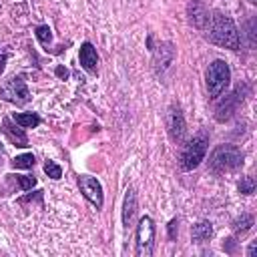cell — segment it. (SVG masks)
<instances>
[{
  "label": "cell",
  "mask_w": 257,
  "mask_h": 257,
  "mask_svg": "<svg viewBox=\"0 0 257 257\" xmlns=\"http://www.w3.org/2000/svg\"><path fill=\"white\" fill-rule=\"evenodd\" d=\"M209 40L215 42L217 46H225L231 50H239V32L235 22L221 12H215L211 16V28H209Z\"/></svg>",
  "instance_id": "1"
},
{
  "label": "cell",
  "mask_w": 257,
  "mask_h": 257,
  "mask_svg": "<svg viewBox=\"0 0 257 257\" xmlns=\"http://www.w3.org/2000/svg\"><path fill=\"white\" fill-rule=\"evenodd\" d=\"M241 165H243V153L235 145H219L209 157V171L211 173L235 171Z\"/></svg>",
  "instance_id": "2"
},
{
  "label": "cell",
  "mask_w": 257,
  "mask_h": 257,
  "mask_svg": "<svg viewBox=\"0 0 257 257\" xmlns=\"http://www.w3.org/2000/svg\"><path fill=\"white\" fill-rule=\"evenodd\" d=\"M207 145H209V137L205 131H201L199 135H195L181 151V157H179V165L183 171H193L201 165V161L205 159V153H207Z\"/></svg>",
  "instance_id": "3"
},
{
  "label": "cell",
  "mask_w": 257,
  "mask_h": 257,
  "mask_svg": "<svg viewBox=\"0 0 257 257\" xmlns=\"http://www.w3.org/2000/svg\"><path fill=\"white\" fill-rule=\"evenodd\" d=\"M231 80V70H229V64L225 60H213L207 68V88H209V94L211 98H217L221 96V92L227 88Z\"/></svg>",
  "instance_id": "4"
},
{
  "label": "cell",
  "mask_w": 257,
  "mask_h": 257,
  "mask_svg": "<svg viewBox=\"0 0 257 257\" xmlns=\"http://www.w3.org/2000/svg\"><path fill=\"white\" fill-rule=\"evenodd\" d=\"M155 247V223L151 217H141L137 225V255L151 257Z\"/></svg>",
  "instance_id": "5"
},
{
  "label": "cell",
  "mask_w": 257,
  "mask_h": 257,
  "mask_svg": "<svg viewBox=\"0 0 257 257\" xmlns=\"http://www.w3.org/2000/svg\"><path fill=\"white\" fill-rule=\"evenodd\" d=\"M0 96L6 98V100H12L16 104H24L30 100V94H28V88L24 84V80L20 76H14L10 78L2 88H0Z\"/></svg>",
  "instance_id": "6"
},
{
  "label": "cell",
  "mask_w": 257,
  "mask_h": 257,
  "mask_svg": "<svg viewBox=\"0 0 257 257\" xmlns=\"http://www.w3.org/2000/svg\"><path fill=\"white\" fill-rule=\"evenodd\" d=\"M78 187H80V193H82L96 209L102 207V201H104V197H102V187H100V183H98L94 177H90V175H80V177H78Z\"/></svg>",
  "instance_id": "7"
},
{
  "label": "cell",
  "mask_w": 257,
  "mask_h": 257,
  "mask_svg": "<svg viewBox=\"0 0 257 257\" xmlns=\"http://www.w3.org/2000/svg\"><path fill=\"white\" fill-rule=\"evenodd\" d=\"M167 122H169L171 139H173V141H177V143H179V141H183L187 126H185V116H183V112H181V108H179V106H171Z\"/></svg>",
  "instance_id": "8"
},
{
  "label": "cell",
  "mask_w": 257,
  "mask_h": 257,
  "mask_svg": "<svg viewBox=\"0 0 257 257\" xmlns=\"http://www.w3.org/2000/svg\"><path fill=\"white\" fill-rule=\"evenodd\" d=\"M247 86H237L235 90H233V94H229V98L223 102V104H219L217 106V120H227L233 112H235V108H237V104L243 100V90H245Z\"/></svg>",
  "instance_id": "9"
},
{
  "label": "cell",
  "mask_w": 257,
  "mask_h": 257,
  "mask_svg": "<svg viewBox=\"0 0 257 257\" xmlns=\"http://www.w3.org/2000/svg\"><path fill=\"white\" fill-rule=\"evenodd\" d=\"M80 64H82V68L84 70H88V72H96V64H98V56H96V50H94V46L90 44V42H84L82 46H80Z\"/></svg>",
  "instance_id": "10"
},
{
  "label": "cell",
  "mask_w": 257,
  "mask_h": 257,
  "mask_svg": "<svg viewBox=\"0 0 257 257\" xmlns=\"http://www.w3.org/2000/svg\"><path fill=\"white\" fill-rule=\"evenodd\" d=\"M135 213H137V195H135V189H128L126 195H124V205H122V223H124V227H128L133 223Z\"/></svg>",
  "instance_id": "11"
},
{
  "label": "cell",
  "mask_w": 257,
  "mask_h": 257,
  "mask_svg": "<svg viewBox=\"0 0 257 257\" xmlns=\"http://www.w3.org/2000/svg\"><path fill=\"white\" fill-rule=\"evenodd\" d=\"M189 14H191V22H193L197 28H203V26L207 24V20H209V14H207V10H205V6H203L201 0H191V4H189Z\"/></svg>",
  "instance_id": "12"
},
{
  "label": "cell",
  "mask_w": 257,
  "mask_h": 257,
  "mask_svg": "<svg viewBox=\"0 0 257 257\" xmlns=\"http://www.w3.org/2000/svg\"><path fill=\"white\" fill-rule=\"evenodd\" d=\"M2 128H4V133L10 137V141H12L16 147H26V145H28V139H26L24 131H22V128H18V126H14L10 118H4Z\"/></svg>",
  "instance_id": "13"
},
{
  "label": "cell",
  "mask_w": 257,
  "mask_h": 257,
  "mask_svg": "<svg viewBox=\"0 0 257 257\" xmlns=\"http://www.w3.org/2000/svg\"><path fill=\"white\" fill-rule=\"evenodd\" d=\"M12 118L22 128H32V126H38L40 124V116L36 112H14Z\"/></svg>",
  "instance_id": "14"
},
{
  "label": "cell",
  "mask_w": 257,
  "mask_h": 257,
  "mask_svg": "<svg viewBox=\"0 0 257 257\" xmlns=\"http://www.w3.org/2000/svg\"><path fill=\"white\" fill-rule=\"evenodd\" d=\"M211 235H213V227H211L209 221H201V223H197V225L193 227V231H191V237H193V241H197V243L207 241Z\"/></svg>",
  "instance_id": "15"
},
{
  "label": "cell",
  "mask_w": 257,
  "mask_h": 257,
  "mask_svg": "<svg viewBox=\"0 0 257 257\" xmlns=\"http://www.w3.org/2000/svg\"><path fill=\"white\" fill-rule=\"evenodd\" d=\"M12 165H14L16 169H30V167L34 165V155H32V153L18 155V157L12 161Z\"/></svg>",
  "instance_id": "16"
},
{
  "label": "cell",
  "mask_w": 257,
  "mask_h": 257,
  "mask_svg": "<svg viewBox=\"0 0 257 257\" xmlns=\"http://www.w3.org/2000/svg\"><path fill=\"white\" fill-rule=\"evenodd\" d=\"M239 193L243 195H253L255 193V179L253 177H243L239 183Z\"/></svg>",
  "instance_id": "17"
},
{
  "label": "cell",
  "mask_w": 257,
  "mask_h": 257,
  "mask_svg": "<svg viewBox=\"0 0 257 257\" xmlns=\"http://www.w3.org/2000/svg\"><path fill=\"white\" fill-rule=\"evenodd\" d=\"M251 225H253V217H251V215H241L239 219H235L233 229H235V231H247Z\"/></svg>",
  "instance_id": "18"
},
{
  "label": "cell",
  "mask_w": 257,
  "mask_h": 257,
  "mask_svg": "<svg viewBox=\"0 0 257 257\" xmlns=\"http://www.w3.org/2000/svg\"><path fill=\"white\" fill-rule=\"evenodd\" d=\"M44 173H46L50 179H60V177H62V169H60L56 163H52V161H46V163H44Z\"/></svg>",
  "instance_id": "19"
},
{
  "label": "cell",
  "mask_w": 257,
  "mask_h": 257,
  "mask_svg": "<svg viewBox=\"0 0 257 257\" xmlns=\"http://www.w3.org/2000/svg\"><path fill=\"white\" fill-rule=\"evenodd\" d=\"M36 38H38L42 44H50V40H52L50 28H48V26H38V28H36Z\"/></svg>",
  "instance_id": "20"
},
{
  "label": "cell",
  "mask_w": 257,
  "mask_h": 257,
  "mask_svg": "<svg viewBox=\"0 0 257 257\" xmlns=\"http://www.w3.org/2000/svg\"><path fill=\"white\" fill-rule=\"evenodd\" d=\"M18 185H20L22 191H28V189H32L36 185V179L34 177H28V175H20L18 177Z\"/></svg>",
  "instance_id": "21"
},
{
  "label": "cell",
  "mask_w": 257,
  "mask_h": 257,
  "mask_svg": "<svg viewBox=\"0 0 257 257\" xmlns=\"http://www.w3.org/2000/svg\"><path fill=\"white\" fill-rule=\"evenodd\" d=\"M175 229H177V219H173V221L169 223V237H171V239H175Z\"/></svg>",
  "instance_id": "22"
},
{
  "label": "cell",
  "mask_w": 257,
  "mask_h": 257,
  "mask_svg": "<svg viewBox=\"0 0 257 257\" xmlns=\"http://www.w3.org/2000/svg\"><path fill=\"white\" fill-rule=\"evenodd\" d=\"M4 66H6V52L0 48V74L4 72Z\"/></svg>",
  "instance_id": "23"
},
{
  "label": "cell",
  "mask_w": 257,
  "mask_h": 257,
  "mask_svg": "<svg viewBox=\"0 0 257 257\" xmlns=\"http://www.w3.org/2000/svg\"><path fill=\"white\" fill-rule=\"evenodd\" d=\"M56 74H58L60 78H66V76H68V70H66V68H62V66H58V68H56Z\"/></svg>",
  "instance_id": "24"
},
{
  "label": "cell",
  "mask_w": 257,
  "mask_h": 257,
  "mask_svg": "<svg viewBox=\"0 0 257 257\" xmlns=\"http://www.w3.org/2000/svg\"><path fill=\"white\" fill-rule=\"evenodd\" d=\"M255 249H257V243L253 241V243L249 245V251H247V255H249V257H253V255H255Z\"/></svg>",
  "instance_id": "25"
},
{
  "label": "cell",
  "mask_w": 257,
  "mask_h": 257,
  "mask_svg": "<svg viewBox=\"0 0 257 257\" xmlns=\"http://www.w3.org/2000/svg\"><path fill=\"white\" fill-rule=\"evenodd\" d=\"M249 2H253V4H255V2H257V0H249Z\"/></svg>",
  "instance_id": "26"
},
{
  "label": "cell",
  "mask_w": 257,
  "mask_h": 257,
  "mask_svg": "<svg viewBox=\"0 0 257 257\" xmlns=\"http://www.w3.org/2000/svg\"><path fill=\"white\" fill-rule=\"evenodd\" d=\"M0 155H2V145H0Z\"/></svg>",
  "instance_id": "27"
}]
</instances>
